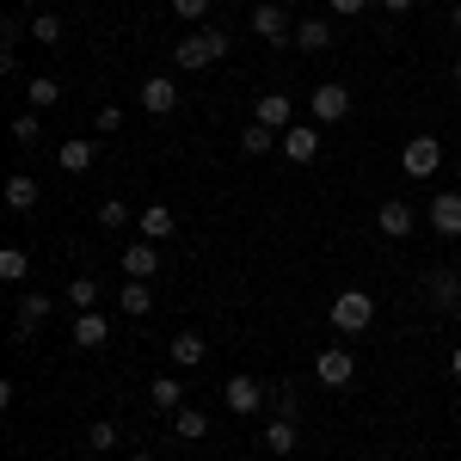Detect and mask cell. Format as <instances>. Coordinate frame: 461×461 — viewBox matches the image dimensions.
<instances>
[{"label": "cell", "mask_w": 461, "mask_h": 461, "mask_svg": "<svg viewBox=\"0 0 461 461\" xmlns=\"http://www.w3.org/2000/svg\"><path fill=\"white\" fill-rule=\"evenodd\" d=\"M56 99H62V80H50V74H32V80H25V105L32 111H50Z\"/></svg>", "instance_id": "cell-22"}, {"label": "cell", "mask_w": 461, "mask_h": 461, "mask_svg": "<svg viewBox=\"0 0 461 461\" xmlns=\"http://www.w3.org/2000/svg\"><path fill=\"white\" fill-rule=\"evenodd\" d=\"M167 351H173L178 369H203V363H210V339H203V332H173Z\"/></svg>", "instance_id": "cell-12"}, {"label": "cell", "mask_w": 461, "mask_h": 461, "mask_svg": "<svg viewBox=\"0 0 461 461\" xmlns=\"http://www.w3.org/2000/svg\"><path fill=\"white\" fill-rule=\"evenodd\" d=\"M449 375H456V382H461V345H456V351H449Z\"/></svg>", "instance_id": "cell-38"}, {"label": "cell", "mask_w": 461, "mask_h": 461, "mask_svg": "<svg viewBox=\"0 0 461 461\" xmlns=\"http://www.w3.org/2000/svg\"><path fill=\"white\" fill-rule=\"evenodd\" d=\"M425 295L437 302V308H456V302H461V284H456V271H430V277H425Z\"/></svg>", "instance_id": "cell-24"}, {"label": "cell", "mask_w": 461, "mask_h": 461, "mask_svg": "<svg viewBox=\"0 0 461 461\" xmlns=\"http://www.w3.org/2000/svg\"><path fill=\"white\" fill-rule=\"evenodd\" d=\"M412 221H419V215H412V203H400V197H388V203L375 210V228H382L388 240H406V234H412Z\"/></svg>", "instance_id": "cell-13"}, {"label": "cell", "mask_w": 461, "mask_h": 461, "mask_svg": "<svg viewBox=\"0 0 461 461\" xmlns=\"http://www.w3.org/2000/svg\"><path fill=\"white\" fill-rule=\"evenodd\" d=\"M173 437H185V443H203V437H210V419H203L197 406H178V412H173Z\"/></svg>", "instance_id": "cell-23"}, {"label": "cell", "mask_w": 461, "mask_h": 461, "mask_svg": "<svg viewBox=\"0 0 461 461\" xmlns=\"http://www.w3.org/2000/svg\"><path fill=\"white\" fill-rule=\"evenodd\" d=\"M252 117H258V123H265V130H277V136H284L289 123H295V105H289V93H265V99H258V111H252Z\"/></svg>", "instance_id": "cell-17"}, {"label": "cell", "mask_w": 461, "mask_h": 461, "mask_svg": "<svg viewBox=\"0 0 461 461\" xmlns=\"http://www.w3.org/2000/svg\"><path fill=\"white\" fill-rule=\"evenodd\" d=\"M308 111H314V123H345V117H351V86L320 80L314 93H308Z\"/></svg>", "instance_id": "cell-2"}, {"label": "cell", "mask_w": 461, "mask_h": 461, "mask_svg": "<svg viewBox=\"0 0 461 461\" xmlns=\"http://www.w3.org/2000/svg\"><path fill=\"white\" fill-rule=\"evenodd\" d=\"M456 80H461V62H456Z\"/></svg>", "instance_id": "cell-43"}, {"label": "cell", "mask_w": 461, "mask_h": 461, "mask_svg": "<svg viewBox=\"0 0 461 461\" xmlns=\"http://www.w3.org/2000/svg\"><path fill=\"white\" fill-rule=\"evenodd\" d=\"M314 154H320V123H289V130H284V160L308 167Z\"/></svg>", "instance_id": "cell-10"}, {"label": "cell", "mask_w": 461, "mask_h": 461, "mask_svg": "<svg viewBox=\"0 0 461 461\" xmlns=\"http://www.w3.org/2000/svg\"><path fill=\"white\" fill-rule=\"evenodd\" d=\"M382 6H388V13H406V6H412V0H382Z\"/></svg>", "instance_id": "cell-39"}, {"label": "cell", "mask_w": 461, "mask_h": 461, "mask_svg": "<svg viewBox=\"0 0 461 461\" xmlns=\"http://www.w3.org/2000/svg\"><path fill=\"white\" fill-rule=\"evenodd\" d=\"M203 37H210V56H215V62H221V56H228V50H234V37L221 32V25H203Z\"/></svg>", "instance_id": "cell-34"}, {"label": "cell", "mask_w": 461, "mask_h": 461, "mask_svg": "<svg viewBox=\"0 0 461 461\" xmlns=\"http://www.w3.org/2000/svg\"><path fill=\"white\" fill-rule=\"evenodd\" d=\"M68 302L80 308V314H86V308L99 302V284H93V277H74V284H68Z\"/></svg>", "instance_id": "cell-31"}, {"label": "cell", "mask_w": 461, "mask_h": 461, "mask_svg": "<svg viewBox=\"0 0 461 461\" xmlns=\"http://www.w3.org/2000/svg\"><path fill=\"white\" fill-rule=\"evenodd\" d=\"M363 6H369V0H332V13H339V19H357Z\"/></svg>", "instance_id": "cell-37"}, {"label": "cell", "mask_w": 461, "mask_h": 461, "mask_svg": "<svg viewBox=\"0 0 461 461\" xmlns=\"http://www.w3.org/2000/svg\"><path fill=\"white\" fill-rule=\"evenodd\" d=\"M295 50L326 56V50H332V25H326V19H302V25H295Z\"/></svg>", "instance_id": "cell-20"}, {"label": "cell", "mask_w": 461, "mask_h": 461, "mask_svg": "<svg viewBox=\"0 0 461 461\" xmlns=\"http://www.w3.org/2000/svg\"><path fill=\"white\" fill-rule=\"evenodd\" d=\"M265 449H271V456H289V449H295V419L277 412V419L265 425Z\"/></svg>", "instance_id": "cell-27"}, {"label": "cell", "mask_w": 461, "mask_h": 461, "mask_svg": "<svg viewBox=\"0 0 461 461\" xmlns=\"http://www.w3.org/2000/svg\"><path fill=\"white\" fill-rule=\"evenodd\" d=\"M314 375L326 382V388H351L357 382V357L345 351V345H326V351L314 357Z\"/></svg>", "instance_id": "cell-5"}, {"label": "cell", "mask_w": 461, "mask_h": 461, "mask_svg": "<svg viewBox=\"0 0 461 461\" xmlns=\"http://www.w3.org/2000/svg\"><path fill=\"white\" fill-rule=\"evenodd\" d=\"M173 62H178L185 74H191V68H210V62H215V56H210V37H203V32H185V37L173 43Z\"/></svg>", "instance_id": "cell-15"}, {"label": "cell", "mask_w": 461, "mask_h": 461, "mask_svg": "<svg viewBox=\"0 0 461 461\" xmlns=\"http://www.w3.org/2000/svg\"><path fill=\"white\" fill-rule=\"evenodd\" d=\"M154 271H160V247H154V240H130V247H123V277H154Z\"/></svg>", "instance_id": "cell-14"}, {"label": "cell", "mask_w": 461, "mask_h": 461, "mask_svg": "<svg viewBox=\"0 0 461 461\" xmlns=\"http://www.w3.org/2000/svg\"><path fill=\"white\" fill-rule=\"evenodd\" d=\"M25 25H32V37L43 43V50H50V43H62V19H56V13H32Z\"/></svg>", "instance_id": "cell-29"}, {"label": "cell", "mask_w": 461, "mask_h": 461, "mask_svg": "<svg viewBox=\"0 0 461 461\" xmlns=\"http://www.w3.org/2000/svg\"><path fill=\"white\" fill-rule=\"evenodd\" d=\"M284 142V136H277V130H265V123H258V117H252L247 130H240V148H247V154H271V148Z\"/></svg>", "instance_id": "cell-28"}, {"label": "cell", "mask_w": 461, "mask_h": 461, "mask_svg": "<svg viewBox=\"0 0 461 461\" xmlns=\"http://www.w3.org/2000/svg\"><path fill=\"white\" fill-rule=\"evenodd\" d=\"M117 308H123L130 320H148V314H154V289H148L142 277H130V284L117 289Z\"/></svg>", "instance_id": "cell-18"}, {"label": "cell", "mask_w": 461, "mask_h": 461, "mask_svg": "<svg viewBox=\"0 0 461 461\" xmlns=\"http://www.w3.org/2000/svg\"><path fill=\"white\" fill-rule=\"evenodd\" d=\"M13 6H25V13H43V0H13Z\"/></svg>", "instance_id": "cell-40"}, {"label": "cell", "mask_w": 461, "mask_h": 461, "mask_svg": "<svg viewBox=\"0 0 461 461\" xmlns=\"http://www.w3.org/2000/svg\"><path fill=\"white\" fill-rule=\"evenodd\" d=\"M37 136H43V130H37V111L13 117V142H19V148H37Z\"/></svg>", "instance_id": "cell-32"}, {"label": "cell", "mask_w": 461, "mask_h": 461, "mask_svg": "<svg viewBox=\"0 0 461 461\" xmlns=\"http://www.w3.org/2000/svg\"><path fill=\"white\" fill-rule=\"evenodd\" d=\"M148 400H154V412H178L185 406V382L178 375H154L148 382Z\"/></svg>", "instance_id": "cell-21"}, {"label": "cell", "mask_w": 461, "mask_h": 461, "mask_svg": "<svg viewBox=\"0 0 461 461\" xmlns=\"http://www.w3.org/2000/svg\"><path fill=\"white\" fill-rule=\"evenodd\" d=\"M105 339H111V320L105 314H93V308H86V314L74 320V345H80V351H99Z\"/></svg>", "instance_id": "cell-19"}, {"label": "cell", "mask_w": 461, "mask_h": 461, "mask_svg": "<svg viewBox=\"0 0 461 461\" xmlns=\"http://www.w3.org/2000/svg\"><path fill=\"white\" fill-rule=\"evenodd\" d=\"M93 160H99V136H68V142L56 148L62 173H93Z\"/></svg>", "instance_id": "cell-7"}, {"label": "cell", "mask_w": 461, "mask_h": 461, "mask_svg": "<svg viewBox=\"0 0 461 461\" xmlns=\"http://www.w3.org/2000/svg\"><path fill=\"white\" fill-rule=\"evenodd\" d=\"M99 228H111V234H117V228H130V203L105 197V203H99Z\"/></svg>", "instance_id": "cell-30"}, {"label": "cell", "mask_w": 461, "mask_h": 461, "mask_svg": "<svg viewBox=\"0 0 461 461\" xmlns=\"http://www.w3.org/2000/svg\"><path fill=\"white\" fill-rule=\"evenodd\" d=\"M136 234H142V240H154V247H160V240H173V234H178V215L167 210V203H148V210L136 215Z\"/></svg>", "instance_id": "cell-11"}, {"label": "cell", "mask_w": 461, "mask_h": 461, "mask_svg": "<svg viewBox=\"0 0 461 461\" xmlns=\"http://www.w3.org/2000/svg\"><path fill=\"white\" fill-rule=\"evenodd\" d=\"M265 400H271V388H265L258 375H234V382L221 388V406H228L234 419H252V412H258Z\"/></svg>", "instance_id": "cell-3"}, {"label": "cell", "mask_w": 461, "mask_h": 461, "mask_svg": "<svg viewBox=\"0 0 461 461\" xmlns=\"http://www.w3.org/2000/svg\"><path fill=\"white\" fill-rule=\"evenodd\" d=\"M111 443H117V425H111V419L86 425V449H111Z\"/></svg>", "instance_id": "cell-33"}, {"label": "cell", "mask_w": 461, "mask_h": 461, "mask_svg": "<svg viewBox=\"0 0 461 461\" xmlns=\"http://www.w3.org/2000/svg\"><path fill=\"white\" fill-rule=\"evenodd\" d=\"M142 111H154V117L178 111V80H173V74H148V80H142Z\"/></svg>", "instance_id": "cell-9"}, {"label": "cell", "mask_w": 461, "mask_h": 461, "mask_svg": "<svg viewBox=\"0 0 461 461\" xmlns=\"http://www.w3.org/2000/svg\"><path fill=\"white\" fill-rule=\"evenodd\" d=\"M375 326V295L369 289H339L332 295V332H369Z\"/></svg>", "instance_id": "cell-1"}, {"label": "cell", "mask_w": 461, "mask_h": 461, "mask_svg": "<svg viewBox=\"0 0 461 461\" xmlns=\"http://www.w3.org/2000/svg\"><path fill=\"white\" fill-rule=\"evenodd\" d=\"M25 277H32V252L6 247V252H0V284H25Z\"/></svg>", "instance_id": "cell-25"}, {"label": "cell", "mask_w": 461, "mask_h": 461, "mask_svg": "<svg viewBox=\"0 0 461 461\" xmlns=\"http://www.w3.org/2000/svg\"><path fill=\"white\" fill-rule=\"evenodd\" d=\"M400 167H406V178H430L443 167V142L437 136H412V142L400 148Z\"/></svg>", "instance_id": "cell-4"}, {"label": "cell", "mask_w": 461, "mask_h": 461, "mask_svg": "<svg viewBox=\"0 0 461 461\" xmlns=\"http://www.w3.org/2000/svg\"><path fill=\"white\" fill-rule=\"evenodd\" d=\"M117 123H123V111H117V105H99V117H93V130H99V136H111Z\"/></svg>", "instance_id": "cell-36"}, {"label": "cell", "mask_w": 461, "mask_h": 461, "mask_svg": "<svg viewBox=\"0 0 461 461\" xmlns=\"http://www.w3.org/2000/svg\"><path fill=\"white\" fill-rule=\"evenodd\" d=\"M252 37H265V43H295V25L284 19V6H252Z\"/></svg>", "instance_id": "cell-6"}, {"label": "cell", "mask_w": 461, "mask_h": 461, "mask_svg": "<svg viewBox=\"0 0 461 461\" xmlns=\"http://www.w3.org/2000/svg\"><path fill=\"white\" fill-rule=\"evenodd\" d=\"M173 13H178V19H185V25H197V19L210 13V0H173Z\"/></svg>", "instance_id": "cell-35"}, {"label": "cell", "mask_w": 461, "mask_h": 461, "mask_svg": "<svg viewBox=\"0 0 461 461\" xmlns=\"http://www.w3.org/2000/svg\"><path fill=\"white\" fill-rule=\"evenodd\" d=\"M456 32H461V6H456Z\"/></svg>", "instance_id": "cell-42"}, {"label": "cell", "mask_w": 461, "mask_h": 461, "mask_svg": "<svg viewBox=\"0 0 461 461\" xmlns=\"http://www.w3.org/2000/svg\"><path fill=\"white\" fill-rule=\"evenodd\" d=\"M430 234H443V240L461 234V191H437L430 197Z\"/></svg>", "instance_id": "cell-8"}, {"label": "cell", "mask_w": 461, "mask_h": 461, "mask_svg": "<svg viewBox=\"0 0 461 461\" xmlns=\"http://www.w3.org/2000/svg\"><path fill=\"white\" fill-rule=\"evenodd\" d=\"M37 203H43V185H37L32 173H13L6 178V210H19V215H32Z\"/></svg>", "instance_id": "cell-16"}, {"label": "cell", "mask_w": 461, "mask_h": 461, "mask_svg": "<svg viewBox=\"0 0 461 461\" xmlns=\"http://www.w3.org/2000/svg\"><path fill=\"white\" fill-rule=\"evenodd\" d=\"M130 461H154V456H148V449H136V456H130Z\"/></svg>", "instance_id": "cell-41"}, {"label": "cell", "mask_w": 461, "mask_h": 461, "mask_svg": "<svg viewBox=\"0 0 461 461\" xmlns=\"http://www.w3.org/2000/svg\"><path fill=\"white\" fill-rule=\"evenodd\" d=\"M43 320H50V295L37 289V295H25V302H19V339H25V332H37Z\"/></svg>", "instance_id": "cell-26"}]
</instances>
